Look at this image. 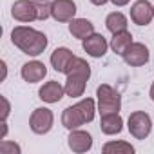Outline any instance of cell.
<instances>
[{"mask_svg": "<svg viewBox=\"0 0 154 154\" xmlns=\"http://www.w3.org/2000/svg\"><path fill=\"white\" fill-rule=\"evenodd\" d=\"M11 42H13L15 47H18L22 53H26L29 56L42 54L45 51L47 44H49L47 36L42 31L27 27V26H17L11 31Z\"/></svg>", "mask_w": 154, "mask_h": 154, "instance_id": "6da1fadb", "label": "cell"}, {"mask_svg": "<svg viewBox=\"0 0 154 154\" xmlns=\"http://www.w3.org/2000/svg\"><path fill=\"white\" fill-rule=\"evenodd\" d=\"M67 80H65V94L71 96V98H80L85 91V85H87V80L91 78V65L80 58L76 56L69 67V71L65 72Z\"/></svg>", "mask_w": 154, "mask_h": 154, "instance_id": "7a4b0ae2", "label": "cell"}, {"mask_svg": "<svg viewBox=\"0 0 154 154\" xmlns=\"http://www.w3.org/2000/svg\"><path fill=\"white\" fill-rule=\"evenodd\" d=\"M96 103L93 98H84L78 103H74L71 107H65L62 112V125L69 131L78 129L84 123H91L96 114Z\"/></svg>", "mask_w": 154, "mask_h": 154, "instance_id": "3957f363", "label": "cell"}, {"mask_svg": "<svg viewBox=\"0 0 154 154\" xmlns=\"http://www.w3.org/2000/svg\"><path fill=\"white\" fill-rule=\"evenodd\" d=\"M96 98H98V112H100V116L120 112V109H122V96L111 85L102 84L96 89Z\"/></svg>", "mask_w": 154, "mask_h": 154, "instance_id": "277c9868", "label": "cell"}, {"mask_svg": "<svg viewBox=\"0 0 154 154\" xmlns=\"http://www.w3.org/2000/svg\"><path fill=\"white\" fill-rule=\"evenodd\" d=\"M127 129H129L131 136H134L136 140H145L152 131V120L147 112L134 111V112H131V116L127 120Z\"/></svg>", "mask_w": 154, "mask_h": 154, "instance_id": "5b68a950", "label": "cell"}, {"mask_svg": "<svg viewBox=\"0 0 154 154\" xmlns=\"http://www.w3.org/2000/svg\"><path fill=\"white\" fill-rule=\"evenodd\" d=\"M53 123H54V114L47 107L35 109L29 118V127L35 134H47L53 129Z\"/></svg>", "mask_w": 154, "mask_h": 154, "instance_id": "8992f818", "label": "cell"}, {"mask_svg": "<svg viewBox=\"0 0 154 154\" xmlns=\"http://www.w3.org/2000/svg\"><path fill=\"white\" fill-rule=\"evenodd\" d=\"M123 62L131 67H141L145 65L149 60H150V53H149V47L141 42H132L122 54Z\"/></svg>", "mask_w": 154, "mask_h": 154, "instance_id": "52a82bcc", "label": "cell"}, {"mask_svg": "<svg viewBox=\"0 0 154 154\" xmlns=\"http://www.w3.org/2000/svg\"><path fill=\"white\" fill-rule=\"evenodd\" d=\"M11 15L18 22H33L38 20V11H36V2L35 0H17L11 6Z\"/></svg>", "mask_w": 154, "mask_h": 154, "instance_id": "ba28073f", "label": "cell"}, {"mask_svg": "<svg viewBox=\"0 0 154 154\" xmlns=\"http://www.w3.org/2000/svg\"><path fill=\"white\" fill-rule=\"evenodd\" d=\"M154 18V6L149 0H136L131 8V20L138 26H149Z\"/></svg>", "mask_w": 154, "mask_h": 154, "instance_id": "9c48e42d", "label": "cell"}, {"mask_svg": "<svg viewBox=\"0 0 154 154\" xmlns=\"http://www.w3.org/2000/svg\"><path fill=\"white\" fill-rule=\"evenodd\" d=\"M67 145L72 152L76 154H82V152H87L93 149V136L87 132V131H80V129H72L69 132V138H67Z\"/></svg>", "mask_w": 154, "mask_h": 154, "instance_id": "30bf717a", "label": "cell"}, {"mask_svg": "<svg viewBox=\"0 0 154 154\" xmlns=\"http://www.w3.org/2000/svg\"><path fill=\"white\" fill-rule=\"evenodd\" d=\"M82 47H84V51H85L89 56H93V58H102V56H105V53H107V49H109V44H107V40H105L103 35L93 33V35H89L87 38L82 40Z\"/></svg>", "mask_w": 154, "mask_h": 154, "instance_id": "8fae6325", "label": "cell"}, {"mask_svg": "<svg viewBox=\"0 0 154 154\" xmlns=\"http://www.w3.org/2000/svg\"><path fill=\"white\" fill-rule=\"evenodd\" d=\"M51 17L56 22H71L76 17V4L72 0H53Z\"/></svg>", "mask_w": 154, "mask_h": 154, "instance_id": "7c38bea8", "label": "cell"}, {"mask_svg": "<svg viewBox=\"0 0 154 154\" xmlns=\"http://www.w3.org/2000/svg\"><path fill=\"white\" fill-rule=\"evenodd\" d=\"M45 74H47V67L40 60H31V62L24 63L22 69H20V76L27 84H36V82L44 80Z\"/></svg>", "mask_w": 154, "mask_h": 154, "instance_id": "4fadbf2b", "label": "cell"}, {"mask_svg": "<svg viewBox=\"0 0 154 154\" xmlns=\"http://www.w3.org/2000/svg\"><path fill=\"white\" fill-rule=\"evenodd\" d=\"M76 56L72 54V51L71 49H67V47H56L53 53H51V58H49V62H51V65H53V69L56 71V72H67L69 71V67H71V63H72V60H74Z\"/></svg>", "mask_w": 154, "mask_h": 154, "instance_id": "5bb4252c", "label": "cell"}, {"mask_svg": "<svg viewBox=\"0 0 154 154\" xmlns=\"http://www.w3.org/2000/svg\"><path fill=\"white\" fill-rule=\"evenodd\" d=\"M65 94V87L62 84H58L56 80H49L45 82L40 91H38V98L45 103H58Z\"/></svg>", "mask_w": 154, "mask_h": 154, "instance_id": "9a60e30c", "label": "cell"}, {"mask_svg": "<svg viewBox=\"0 0 154 154\" xmlns=\"http://www.w3.org/2000/svg\"><path fill=\"white\" fill-rule=\"evenodd\" d=\"M100 129L103 134L107 136H114V134H120L123 131V120L120 116V112H114V114H103L102 120H100Z\"/></svg>", "mask_w": 154, "mask_h": 154, "instance_id": "2e32d148", "label": "cell"}, {"mask_svg": "<svg viewBox=\"0 0 154 154\" xmlns=\"http://www.w3.org/2000/svg\"><path fill=\"white\" fill-rule=\"evenodd\" d=\"M69 33L74 38L84 40V38H87L89 35L94 33V24L87 18H72L69 22Z\"/></svg>", "mask_w": 154, "mask_h": 154, "instance_id": "e0dca14e", "label": "cell"}, {"mask_svg": "<svg viewBox=\"0 0 154 154\" xmlns=\"http://www.w3.org/2000/svg\"><path fill=\"white\" fill-rule=\"evenodd\" d=\"M105 26H107V29H109L112 35H116V33L127 31L129 22H127V17H125L123 13L114 11V13H109V15H107V18H105Z\"/></svg>", "mask_w": 154, "mask_h": 154, "instance_id": "ac0fdd59", "label": "cell"}, {"mask_svg": "<svg viewBox=\"0 0 154 154\" xmlns=\"http://www.w3.org/2000/svg\"><path fill=\"white\" fill-rule=\"evenodd\" d=\"M131 44H132V35H131L129 31H122V33L112 35L109 47L112 49V53H116V54H120V56H122V54H123V51H125Z\"/></svg>", "mask_w": 154, "mask_h": 154, "instance_id": "d6986e66", "label": "cell"}, {"mask_svg": "<svg viewBox=\"0 0 154 154\" xmlns=\"http://www.w3.org/2000/svg\"><path fill=\"white\" fill-rule=\"evenodd\" d=\"M102 150L105 154H132L134 152V147L127 141H107Z\"/></svg>", "mask_w": 154, "mask_h": 154, "instance_id": "ffe728a7", "label": "cell"}, {"mask_svg": "<svg viewBox=\"0 0 154 154\" xmlns=\"http://www.w3.org/2000/svg\"><path fill=\"white\" fill-rule=\"evenodd\" d=\"M36 2V11H38V20H47L51 17V4L47 2H40V0H35Z\"/></svg>", "mask_w": 154, "mask_h": 154, "instance_id": "44dd1931", "label": "cell"}, {"mask_svg": "<svg viewBox=\"0 0 154 154\" xmlns=\"http://www.w3.org/2000/svg\"><path fill=\"white\" fill-rule=\"evenodd\" d=\"M0 152L2 154H20L22 152V149H20V145H17V143H13V141H2L0 143Z\"/></svg>", "mask_w": 154, "mask_h": 154, "instance_id": "7402d4cb", "label": "cell"}, {"mask_svg": "<svg viewBox=\"0 0 154 154\" xmlns=\"http://www.w3.org/2000/svg\"><path fill=\"white\" fill-rule=\"evenodd\" d=\"M0 102H2V122H6L8 120V116H9V111H11V105H9V102H8V98L6 96H0Z\"/></svg>", "mask_w": 154, "mask_h": 154, "instance_id": "603a6c76", "label": "cell"}, {"mask_svg": "<svg viewBox=\"0 0 154 154\" xmlns=\"http://www.w3.org/2000/svg\"><path fill=\"white\" fill-rule=\"evenodd\" d=\"M109 2H112L116 8H123V6H127L131 0H109Z\"/></svg>", "mask_w": 154, "mask_h": 154, "instance_id": "cb8c5ba5", "label": "cell"}, {"mask_svg": "<svg viewBox=\"0 0 154 154\" xmlns=\"http://www.w3.org/2000/svg\"><path fill=\"white\" fill-rule=\"evenodd\" d=\"M0 65H2V80H6V76H8V65H6L4 60L0 62Z\"/></svg>", "mask_w": 154, "mask_h": 154, "instance_id": "d4e9b609", "label": "cell"}, {"mask_svg": "<svg viewBox=\"0 0 154 154\" xmlns=\"http://www.w3.org/2000/svg\"><path fill=\"white\" fill-rule=\"evenodd\" d=\"M109 2V0H91V4H94V6H105Z\"/></svg>", "mask_w": 154, "mask_h": 154, "instance_id": "484cf974", "label": "cell"}, {"mask_svg": "<svg viewBox=\"0 0 154 154\" xmlns=\"http://www.w3.org/2000/svg\"><path fill=\"white\" fill-rule=\"evenodd\" d=\"M6 134H8V123H6V122H2V136H0V138L4 140V138H6Z\"/></svg>", "mask_w": 154, "mask_h": 154, "instance_id": "4316f807", "label": "cell"}, {"mask_svg": "<svg viewBox=\"0 0 154 154\" xmlns=\"http://www.w3.org/2000/svg\"><path fill=\"white\" fill-rule=\"evenodd\" d=\"M149 96H150V100L154 102V82H152V85H150V91H149Z\"/></svg>", "mask_w": 154, "mask_h": 154, "instance_id": "83f0119b", "label": "cell"}, {"mask_svg": "<svg viewBox=\"0 0 154 154\" xmlns=\"http://www.w3.org/2000/svg\"><path fill=\"white\" fill-rule=\"evenodd\" d=\"M40 2H45V0H40Z\"/></svg>", "mask_w": 154, "mask_h": 154, "instance_id": "f1b7e54d", "label": "cell"}]
</instances>
